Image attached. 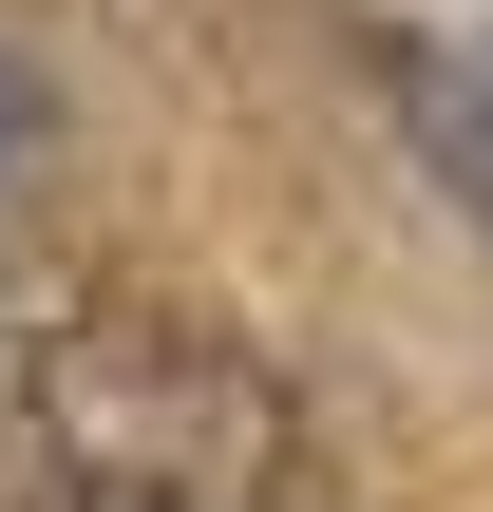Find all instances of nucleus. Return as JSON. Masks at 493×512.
I'll return each instance as SVG.
<instances>
[{
  "mask_svg": "<svg viewBox=\"0 0 493 512\" xmlns=\"http://www.w3.org/2000/svg\"><path fill=\"white\" fill-rule=\"evenodd\" d=\"M19 512H285L266 361L152 304H76L19 361Z\"/></svg>",
  "mask_w": 493,
  "mask_h": 512,
  "instance_id": "obj_1",
  "label": "nucleus"
},
{
  "mask_svg": "<svg viewBox=\"0 0 493 512\" xmlns=\"http://www.w3.org/2000/svg\"><path fill=\"white\" fill-rule=\"evenodd\" d=\"M19 152H38V114H19V76H0V190H19Z\"/></svg>",
  "mask_w": 493,
  "mask_h": 512,
  "instance_id": "obj_2",
  "label": "nucleus"
}]
</instances>
